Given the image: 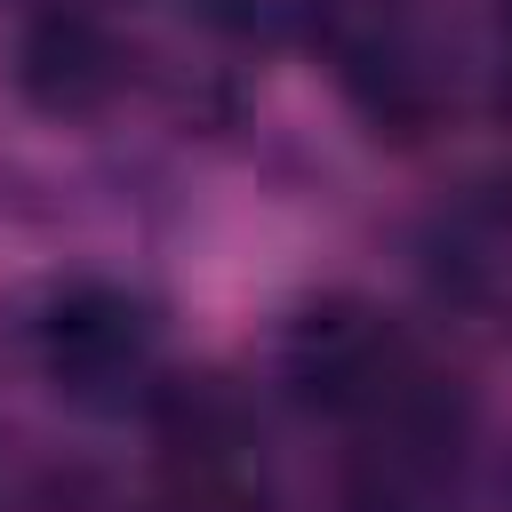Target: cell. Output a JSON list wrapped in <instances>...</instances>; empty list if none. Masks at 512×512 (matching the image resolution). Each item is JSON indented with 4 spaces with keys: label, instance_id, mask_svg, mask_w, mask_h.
<instances>
[{
    "label": "cell",
    "instance_id": "1",
    "mask_svg": "<svg viewBox=\"0 0 512 512\" xmlns=\"http://www.w3.org/2000/svg\"><path fill=\"white\" fill-rule=\"evenodd\" d=\"M280 384L320 408V416H352L368 432L416 416L424 400H440V376H424V360L408 352V336L360 304V296H320L288 320L280 336Z\"/></svg>",
    "mask_w": 512,
    "mask_h": 512
},
{
    "label": "cell",
    "instance_id": "2",
    "mask_svg": "<svg viewBox=\"0 0 512 512\" xmlns=\"http://www.w3.org/2000/svg\"><path fill=\"white\" fill-rule=\"evenodd\" d=\"M40 376L72 400V408H128V400H160V320L144 296L80 280L64 296H48L40 312Z\"/></svg>",
    "mask_w": 512,
    "mask_h": 512
},
{
    "label": "cell",
    "instance_id": "3",
    "mask_svg": "<svg viewBox=\"0 0 512 512\" xmlns=\"http://www.w3.org/2000/svg\"><path fill=\"white\" fill-rule=\"evenodd\" d=\"M16 80L40 112H96L120 88V48L96 16H40L16 56Z\"/></svg>",
    "mask_w": 512,
    "mask_h": 512
},
{
    "label": "cell",
    "instance_id": "4",
    "mask_svg": "<svg viewBox=\"0 0 512 512\" xmlns=\"http://www.w3.org/2000/svg\"><path fill=\"white\" fill-rule=\"evenodd\" d=\"M216 24L232 32H256V40H280V32H304L320 16V0H200Z\"/></svg>",
    "mask_w": 512,
    "mask_h": 512
}]
</instances>
